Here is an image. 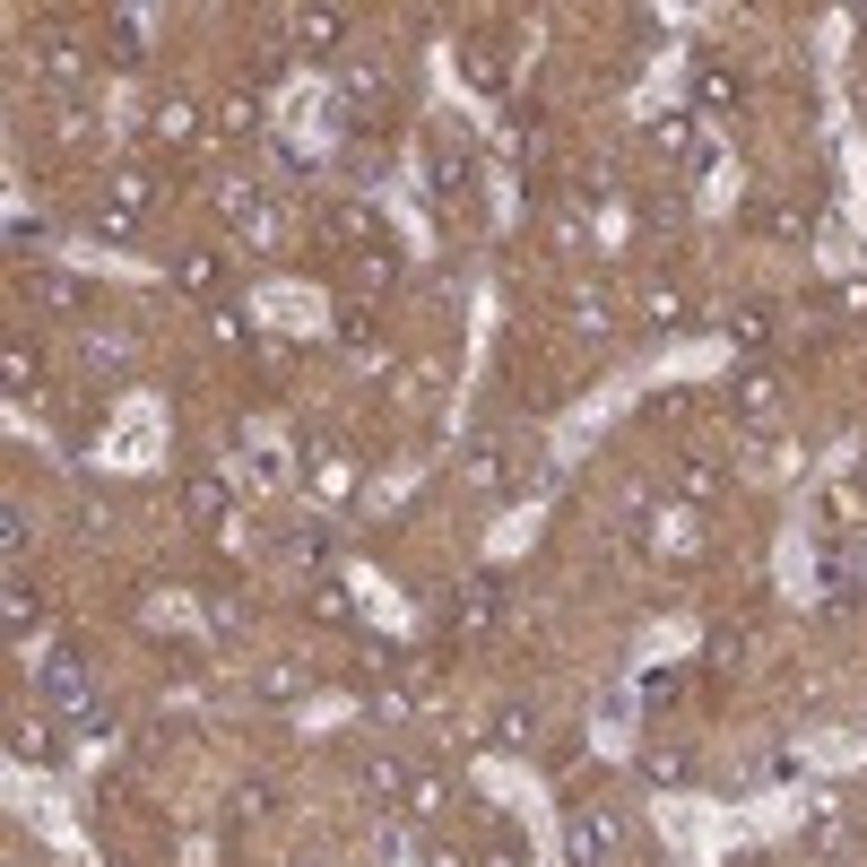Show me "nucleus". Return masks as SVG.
Wrapping results in <instances>:
<instances>
[{
    "mask_svg": "<svg viewBox=\"0 0 867 867\" xmlns=\"http://www.w3.org/2000/svg\"><path fill=\"white\" fill-rule=\"evenodd\" d=\"M330 235H339V244H373V218L365 209H330Z\"/></svg>",
    "mask_w": 867,
    "mask_h": 867,
    "instance_id": "ddd939ff",
    "label": "nucleus"
},
{
    "mask_svg": "<svg viewBox=\"0 0 867 867\" xmlns=\"http://www.w3.org/2000/svg\"><path fill=\"white\" fill-rule=\"evenodd\" d=\"M44 70H52V79H79V70H87V52H79V44H61V35H52V44H44Z\"/></svg>",
    "mask_w": 867,
    "mask_h": 867,
    "instance_id": "9b49d317",
    "label": "nucleus"
},
{
    "mask_svg": "<svg viewBox=\"0 0 867 867\" xmlns=\"http://www.w3.org/2000/svg\"><path fill=\"white\" fill-rule=\"evenodd\" d=\"M114 61H148V17H114Z\"/></svg>",
    "mask_w": 867,
    "mask_h": 867,
    "instance_id": "423d86ee",
    "label": "nucleus"
},
{
    "mask_svg": "<svg viewBox=\"0 0 867 867\" xmlns=\"http://www.w3.org/2000/svg\"><path fill=\"white\" fill-rule=\"evenodd\" d=\"M286 35H295V52H339L348 17H339V9H295V17H286Z\"/></svg>",
    "mask_w": 867,
    "mask_h": 867,
    "instance_id": "7ed1b4c3",
    "label": "nucleus"
},
{
    "mask_svg": "<svg viewBox=\"0 0 867 867\" xmlns=\"http://www.w3.org/2000/svg\"><path fill=\"white\" fill-rule=\"evenodd\" d=\"M35 295H44L52 313H87V286H79V278H35Z\"/></svg>",
    "mask_w": 867,
    "mask_h": 867,
    "instance_id": "20e7f679",
    "label": "nucleus"
},
{
    "mask_svg": "<svg viewBox=\"0 0 867 867\" xmlns=\"http://www.w3.org/2000/svg\"><path fill=\"white\" fill-rule=\"evenodd\" d=\"M564 851H573V867H608L617 859V816L590 798V807H573L564 816Z\"/></svg>",
    "mask_w": 867,
    "mask_h": 867,
    "instance_id": "f03ea898",
    "label": "nucleus"
},
{
    "mask_svg": "<svg viewBox=\"0 0 867 867\" xmlns=\"http://www.w3.org/2000/svg\"><path fill=\"white\" fill-rule=\"evenodd\" d=\"M191 512H200V520H218V512H226V487H218V478H200V487H191Z\"/></svg>",
    "mask_w": 867,
    "mask_h": 867,
    "instance_id": "dca6fc26",
    "label": "nucleus"
},
{
    "mask_svg": "<svg viewBox=\"0 0 867 867\" xmlns=\"http://www.w3.org/2000/svg\"><path fill=\"white\" fill-rule=\"evenodd\" d=\"M9 746H17L26 763H52V729H17V738H9Z\"/></svg>",
    "mask_w": 867,
    "mask_h": 867,
    "instance_id": "f3484780",
    "label": "nucleus"
},
{
    "mask_svg": "<svg viewBox=\"0 0 867 867\" xmlns=\"http://www.w3.org/2000/svg\"><path fill=\"white\" fill-rule=\"evenodd\" d=\"M816 851H833V859L851 851V824H842V807H816Z\"/></svg>",
    "mask_w": 867,
    "mask_h": 867,
    "instance_id": "6e6552de",
    "label": "nucleus"
},
{
    "mask_svg": "<svg viewBox=\"0 0 867 867\" xmlns=\"http://www.w3.org/2000/svg\"><path fill=\"white\" fill-rule=\"evenodd\" d=\"M478 867H529V859H520V851H487Z\"/></svg>",
    "mask_w": 867,
    "mask_h": 867,
    "instance_id": "a211bd4d",
    "label": "nucleus"
},
{
    "mask_svg": "<svg viewBox=\"0 0 867 867\" xmlns=\"http://www.w3.org/2000/svg\"><path fill=\"white\" fill-rule=\"evenodd\" d=\"M235 226H244L251 244H278V209H269V200H251V209L235 218Z\"/></svg>",
    "mask_w": 867,
    "mask_h": 867,
    "instance_id": "f8f14e48",
    "label": "nucleus"
},
{
    "mask_svg": "<svg viewBox=\"0 0 867 867\" xmlns=\"http://www.w3.org/2000/svg\"><path fill=\"white\" fill-rule=\"evenodd\" d=\"M114 200H122V218H139V209L156 200V183H148V174H114Z\"/></svg>",
    "mask_w": 867,
    "mask_h": 867,
    "instance_id": "9d476101",
    "label": "nucleus"
},
{
    "mask_svg": "<svg viewBox=\"0 0 867 867\" xmlns=\"http://www.w3.org/2000/svg\"><path fill=\"white\" fill-rule=\"evenodd\" d=\"M26 538H35V529H26V503H0V547H9V564L26 555Z\"/></svg>",
    "mask_w": 867,
    "mask_h": 867,
    "instance_id": "0eeeda50",
    "label": "nucleus"
},
{
    "mask_svg": "<svg viewBox=\"0 0 867 867\" xmlns=\"http://www.w3.org/2000/svg\"><path fill=\"white\" fill-rule=\"evenodd\" d=\"M738 408L746 417H772V373H738Z\"/></svg>",
    "mask_w": 867,
    "mask_h": 867,
    "instance_id": "1a4fd4ad",
    "label": "nucleus"
},
{
    "mask_svg": "<svg viewBox=\"0 0 867 867\" xmlns=\"http://www.w3.org/2000/svg\"><path fill=\"white\" fill-rule=\"evenodd\" d=\"M365 781H373V789H382V798H390V789H417V781H408V772H399L390 754H382V763H365Z\"/></svg>",
    "mask_w": 867,
    "mask_h": 867,
    "instance_id": "2eb2a0df",
    "label": "nucleus"
},
{
    "mask_svg": "<svg viewBox=\"0 0 867 867\" xmlns=\"http://www.w3.org/2000/svg\"><path fill=\"white\" fill-rule=\"evenodd\" d=\"M642 772H651V781H686V754H677V746H651Z\"/></svg>",
    "mask_w": 867,
    "mask_h": 867,
    "instance_id": "4468645a",
    "label": "nucleus"
},
{
    "mask_svg": "<svg viewBox=\"0 0 867 867\" xmlns=\"http://www.w3.org/2000/svg\"><path fill=\"white\" fill-rule=\"evenodd\" d=\"M35 694H44L52 712H96V677H87L79 651H52V659L35 668Z\"/></svg>",
    "mask_w": 867,
    "mask_h": 867,
    "instance_id": "f257e3e1",
    "label": "nucleus"
},
{
    "mask_svg": "<svg viewBox=\"0 0 867 867\" xmlns=\"http://www.w3.org/2000/svg\"><path fill=\"white\" fill-rule=\"evenodd\" d=\"M460 624H469V633L495 624V582H469V590H460Z\"/></svg>",
    "mask_w": 867,
    "mask_h": 867,
    "instance_id": "39448f33",
    "label": "nucleus"
}]
</instances>
